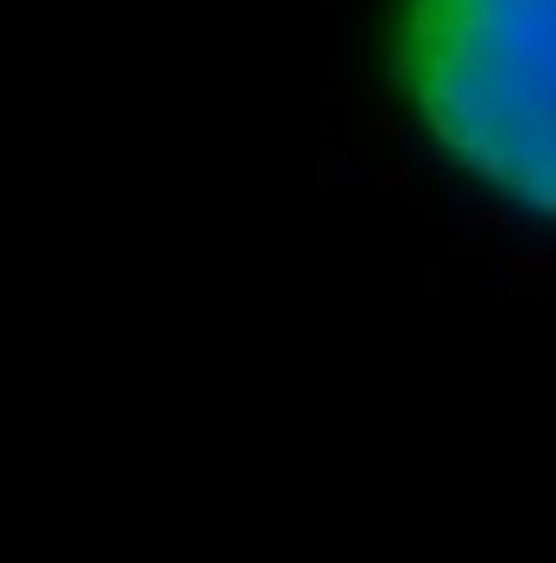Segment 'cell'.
Masks as SVG:
<instances>
[{"mask_svg":"<svg viewBox=\"0 0 556 563\" xmlns=\"http://www.w3.org/2000/svg\"><path fill=\"white\" fill-rule=\"evenodd\" d=\"M391 80L444 159L556 219V0H398Z\"/></svg>","mask_w":556,"mask_h":563,"instance_id":"obj_1","label":"cell"}]
</instances>
